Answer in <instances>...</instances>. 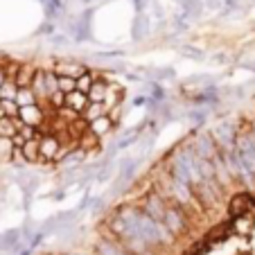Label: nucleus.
<instances>
[{"label": "nucleus", "mask_w": 255, "mask_h": 255, "mask_svg": "<svg viewBox=\"0 0 255 255\" xmlns=\"http://www.w3.org/2000/svg\"><path fill=\"white\" fill-rule=\"evenodd\" d=\"M165 226H167V231L172 233L174 237H178V235H183L185 231H188V224H185V215H183V210L178 206H172V208H167V215H165Z\"/></svg>", "instance_id": "obj_2"}, {"label": "nucleus", "mask_w": 255, "mask_h": 255, "mask_svg": "<svg viewBox=\"0 0 255 255\" xmlns=\"http://www.w3.org/2000/svg\"><path fill=\"white\" fill-rule=\"evenodd\" d=\"M18 118H20V122H23V125L41 127L45 122V113H43L41 102H36V104H27V106H20V109H18Z\"/></svg>", "instance_id": "obj_3"}, {"label": "nucleus", "mask_w": 255, "mask_h": 255, "mask_svg": "<svg viewBox=\"0 0 255 255\" xmlns=\"http://www.w3.org/2000/svg\"><path fill=\"white\" fill-rule=\"evenodd\" d=\"M97 253L100 255H127V251L118 249V246L109 244V242H100V244H97Z\"/></svg>", "instance_id": "obj_23"}, {"label": "nucleus", "mask_w": 255, "mask_h": 255, "mask_svg": "<svg viewBox=\"0 0 255 255\" xmlns=\"http://www.w3.org/2000/svg\"><path fill=\"white\" fill-rule=\"evenodd\" d=\"M0 104H2V109H5V116L18 118V109H20V106L16 104V100H0Z\"/></svg>", "instance_id": "obj_25"}, {"label": "nucleus", "mask_w": 255, "mask_h": 255, "mask_svg": "<svg viewBox=\"0 0 255 255\" xmlns=\"http://www.w3.org/2000/svg\"><path fill=\"white\" fill-rule=\"evenodd\" d=\"M11 142H14V147H23V144L27 142V140H25V138H23V135H20V133H16L14 138H11Z\"/></svg>", "instance_id": "obj_30"}, {"label": "nucleus", "mask_w": 255, "mask_h": 255, "mask_svg": "<svg viewBox=\"0 0 255 255\" xmlns=\"http://www.w3.org/2000/svg\"><path fill=\"white\" fill-rule=\"evenodd\" d=\"M32 91L36 93L39 102H48V86H45V68L36 70V77L32 82Z\"/></svg>", "instance_id": "obj_14"}, {"label": "nucleus", "mask_w": 255, "mask_h": 255, "mask_svg": "<svg viewBox=\"0 0 255 255\" xmlns=\"http://www.w3.org/2000/svg\"><path fill=\"white\" fill-rule=\"evenodd\" d=\"M219 147H217V142H215V138H212L210 133H201L197 138V156L199 158H208V160H212L217 154H219Z\"/></svg>", "instance_id": "obj_7"}, {"label": "nucleus", "mask_w": 255, "mask_h": 255, "mask_svg": "<svg viewBox=\"0 0 255 255\" xmlns=\"http://www.w3.org/2000/svg\"><path fill=\"white\" fill-rule=\"evenodd\" d=\"M23 154H25V158H27V163L41 160V135H36V138L27 140V142L23 144Z\"/></svg>", "instance_id": "obj_13"}, {"label": "nucleus", "mask_w": 255, "mask_h": 255, "mask_svg": "<svg viewBox=\"0 0 255 255\" xmlns=\"http://www.w3.org/2000/svg\"><path fill=\"white\" fill-rule=\"evenodd\" d=\"M45 86H48V97L59 93V75L54 68H45Z\"/></svg>", "instance_id": "obj_21"}, {"label": "nucleus", "mask_w": 255, "mask_h": 255, "mask_svg": "<svg viewBox=\"0 0 255 255\" xmlns=\"http://www.w3.org/2000/svg\"><path fill=\"white\" fill-rule=\"evenodd\" d=\"M122 95H125L122 86H118V84H109V91H106V97H104V106H106V111H111L113 106L122 104Z\"/></svg>", "instance_id": "obj_15"}, {"label": "nucleus", "mask_w": 255, "mask_h": 255, "mask_svg": "<svg viewBox=\"0 0 255 255\" xmlns=\"http://www.w3.org/2000/svg\"><path fill=\"white\" fill-rule=\"evenodd\" d=\"M104 113H109L106 111V106H104V102H88V106L82 111V118L91 125L93 120H97V118L104 116Z\"/></svg>", "instance_id": "obj_16"}, {"label": "nucleus", "mask_w": 255, "mask_h": 255, "mask_svg": "<svg viewBox=\"0 0 255 255\" xmlns=\"http://www.w3.org/2000/svg\"><path fill=\"white\" fill-rule=\"evenodd\" d=\"M39 127H32V125H20V129H18V133L23 135L25 140H32V138H36L39 135Z\"/></svg>", "instance_id": "obj_27"}, {"label": "nucleus", "mask_w": 255, "mask_h": 255, "mask_svg": "<svg viewBox=\"0 0 255 255\" xmlns=\"http://www.w3.org/2000/svg\"><path fill=\"white\" fill-rule=\"evenodd\" d=\"M0 118H5V109H2V104H0Z\"/></svg>", "instance_id": "obj_35"}, {"label": "nucleus", "mask_w": 255, "mask_h": 255, "mask_svg": "<svg viewBox=\"0 0 255 255\" xmlns=\"http://www.w3.org/2000/svg\"><path fill=\"white\" fill-rule=\"evenodd\" d=\"M88 95L82 91H72V93H66V106L68 109H72V111H77L79 116H82V111L88 106Z\"/></svg>", "instance_id": "obj_10"}, {"label": "nucleus", "mask_w": 255, "mask_h": 255, "mask_svg": "<svg viewBox=\"0 0 255 255\" xmlns=\"http://www.w3.org/2000/svg\"><path fill=\"white\" fill-rule=\"evenodd\" d=\"M59 151H61V140L57 133L41 135V160H54Z\"/></svg>", "instance_id": "obj_6"}, {"label": "nucleus", "mask_w": 255, "mask_h": 255, "mask_svg": "<svg viewBox=\"0 0 255 255\" xmlns=\"http://www.w3.org/2000/svg\"><path fill=\"white\" fill-rule=\"evenodd\" d=\"M210 135L215 138L217 147L222 151H231L235 149V144H237V131L233 125H217L215 129L210 131Z\"/></svg>", "instance_id": "obj_1"}, {"label": "nucleus", "mask_w": 255, "mask_h": 255, "mask_svg": "<svg viewBox=\"0 0 255 255\" xmlns=\"http://www.w3.org/2000/svg\"><path fill=\"white\" fill-rule=\"evenodd\" d=\"M235 228L242 233V235H246V231H249V219H246V215L244 217H237V219H235Z\"/></svg>", "instance_id": "obj_29"}, {"label": "nucleus", "mask_w": 255, "mask_h": 255, "mask_svg": "<svg viewBox=\"0 0 255 255\" xmlns=\"http://www.w3.org/2000/svg\"><path fill=\"white\" fill-rule=\"evenodd\" d=\"M36 102H39V97H36V93L32 91V86H27V88H18V95H16V104H18V106L36 104Z\"/></svg>", "instance_id": "obj_19"}, {"label": "nucleus", "mask_w": 255, "mask_h": 255, "mask_svg": "<svg viewBox=\"0 0 255 255\" xmlns=\"http://www.w3.org/2000/svg\"><path fill=\"white\" fill-rule=\"evenodd\" d=\"M142 2L147 5V0H133V5H135V9L138 11H142Z\"/></svg>", "instance_id": "obj_32"}, {"label": "nucleus", "mask_w": 255, "mask_h": 255, "mask_svg": "<svg viewBox=\"0 0 255 255\" xmlns=\"http://www.w3.org/2000/svg\"><path fill=\"white\" fill-rule=\"evenodd\" d=\"M251 206H253V199H251V194H246V192L233 194V199L228 201V215H233L235 219H237V217H244L246 212H249Z\"/></svg>", "instance_id": "obj_8"}, {"label": "nucleus", "mask_w": 255, "mask_h": 255, "mask_svg": "<svg viewBox=\"0 0 255 255\" xmlns=\"http://www.w3.org/2000/svg\"><path fill=\"white\" fill-rule=\"evenodd\" d=\"M97 142H100V135L93 133L91 129H86V131H84V133L77 138V147H79V149H84V151L97 149Z\"/></svg>", "instance_id": "obj_18"}, {"label": "nucleus", "mask_w": 255, "mask_h": 255, "mask_svg": "<svg viewBox=\"0 0 255 255\" xmlns=\"http://www.w3.org/2000/svg\"><path fill=\"white\" fill-rule=\"evenodd\" d=\"M142 210L154 219V222H165V215H167V206H165L163 197L158 194H149V197H144V203H142Z\"/></svg>", "instance_id": "obj_4"}, {"label": "nucleus", "mask_w": 255, "mask_h": 255, "mask_svg": "<svg viewBox=\"0 0 255 255\" xmlns=\"http://www.w3.org/2000/svg\"><path fill=\"white\" fill-rule=\"evenodd\" d=\"M113 125H116V120H113L109 113H104V116H100L97 120H93L91 125H88V129L93 131V133H97L102 138V135H106V133H111V129H113Z\"/></svg>", "instance_id": "obj_11"}, {"label": "nucleus", "mask_w": 255, "mask_h": 255, "mask_svg": "<svg viewBox=\"0 0 255 255\" xmlns=\"http://www.w3.org/2000/svg\"><path fill=\"white\" fill-rule=\"evenodd\" d=\"M11 151H14L11 138H2V135H0V158H9Z\"/></svg>", "instance_id": "obj_26"}, {"label": "nucleus", "mask_w": 255, "mask_h": 255, "mask_svg": "<svg viewBox=\"0 0 255 255\" xmlns=\"http://www.w3.org/2000/svg\"><path fill=\"white\" fill-rule=\"evenodd\" d=\"M251 133H255V118H253V122H251Z\"/></svg>", "instance_id": "obj_34"}, {"label": "nucleus", "mask_w": 255, "mask_h": 255, "mask_svg": "<svg viewBox=\"0 0 255 255\" xmlns=\"http://www.w3.org/2000/svg\"><path fill=\"white\" fill-rule=\"evenodd\" d=\"M20 125H23L20 118H9V116L0 118V135H2V138H14V135L18 133Z\"/></svg>", "instance_id": "obj_12"}, {"label": "nucleus", "mask_w": 255, "mask_h": 255, "mask_svg": "<svg viewBox=\"0 0 255 255\" xmlns=\"http://www.w3.org/2000/svg\"><path fill=\"white\" fill-rule=\"evenodd\" d=\"M36 70H39V68L34 66V63H20L18 70H16V75H14V82L18 84V88L32 86L34 77H36Z\"/></svg>", "instance_id": "obj_9"}, {"label": "nucleus", "mask_w": 255, "mask_h": 255, "mask_svg": "<svg viewBox=\"0 0 255 255\" xmlns=\"http://www.w3.org/2000/svg\"><path fill=\"white\" fill-rule=\"evenodd\" d=\"M9 160H11L14 165H25V163H27V158H25V154H23V147H14V151H11Z\"/></svg>", "instance_id": "obj_28"}, {"label": "nucleus", "mask_w": 255, "mask_h": 255, "mask_svg": "<svg viewBox=\"0 0 255 255\" xmlns=\"http://www.w3.org/2000/svg\"><path fill=\"white\" fill-rule=\"evenodd\" d=\"M59 91H61V93L77 91V79H75V77H59Z\"/></svg>", "instance_id": "obj_24"}, {"label": "nucleus", "mask_w": 255, "mask_h": 255, "mask_svg": "<svg viewBox=\"0 0 255 255\" xmlns=\"http://www.w3.org/2000/svg\"><path fill=\"white\" fill-rule=\"evenodd\" d=\"M106 91H109V82H104V79H95L93 86H91V91H88V100L91 102H104Z\"/></svg>", "instance_id": "obj_17"}, {"label": "nucleus", "mask_w": 255, "mask_h": 255, "mask_svg": "<svg viewBox=\"0 0 255 255\" xmlns=\"http://www.w3.org/2000/svg\"><path fill=\"white\" fill-rule=\"evenodd\" d=\"M5 82H7V70H5V66L0 63V86H2Z\"/></svg>", "instance_id": "obj_31"}, {"label": "nucleus", "mask_w": 255, "mask_h": 255, "mask_svg": "<svg viewBox=\"0 0 255 255\" xmlns=\"http://www.w3.org/2000/svg\"><path fill=\"white\" fill-rule=\"evenodd\" d=\"M54 72H57L59 77H82L84 72L88 70L84 63H79V61H70V59H59V61H54Z\"/></svg>", "instance_id": "obj_5"}, {"label": "nucleus", "mask_w": 255, "mask_h": 255, "mask_svg": "<svg viewBox=\"0 0 255 255\" xmlns=\"http://www.w3.org/2000/svg\"><path fill=\"white\" fill-rule=\"evenodd\" d=\"M16 95H18V84L7 77V82L0 86V100H16Z\"/></svg>", "instance_id": "obj_20"}, {"label": "nucleus", "mask_w": 255, "mask_h": 255, "mask_svg": "<svg viewBox=\"0 0 255 255\" xmlns=\"http://www.w3.org/2000/svg\"><path fill=\"white\" fill-rule=\"evenodd\" d=\"M93 82H95L93 72H91V70H86V72L82 75V77H77V91H82V93H86V95H88V91H91Z\"/></svg>", "instance_id": "obj_22"}, {"label": "nucleus", "mask_w": 255, "mask_h": 255, "mask_svg": "<svg viewBox=\"0 0 255 255\" xmlns=\"http://www.w3.org/2000/svg\"><path fill=\"white\" fill-rule=\"evenodd\" d=\"M39 32H54V25H50V23H45L43 27L39 29Z\"/></svg>", "instance_id": "obj_33"}]
</instances>
